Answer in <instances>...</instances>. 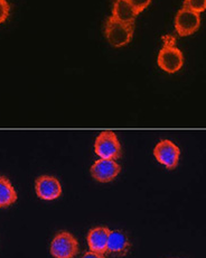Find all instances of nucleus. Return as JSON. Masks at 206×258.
<instances>
[{
  "label": "nucleus",
  "mask_w": 206,
  "mask_h": 258,
  "mask_svg": "<svg viewBox=\"0 0 206 258\" xmlns=\"http://www.w3.org/2000/svg\"><path fill=\"white\" fill-rule=\"evenodd\" d=\"M131 248V242L124 231L121 230H111L109 241H108L107 254L116 256V257H124Z\"/></svg>",
  "instance_id": "obj_10"
},
{
  "label": "nucleus",
  "mask_w": 206,
  "mask_h": 258,
  "mask_svg": "<svg viewBox=\"0 0 206 258\" xmlns=\"http://www.w3.org/2000/svg\"><path fill=\"white\" fill-rule=\"evenodd\" d=\"M111 230L108 227H94L87 234V245H89L90 250L97 254L105 255L107 254L108 241H109Z\"/></svg>",
  "instance_id": "obj_9"
},
{
  "label": "nucleus",
  "mask_w": 206,
  "mask_h": 258,
  "mask_svg": "<svg viewBox=\"0 0 206 258\" xmlns=\"http://www.w3.org/2000/svg\"><path fill=\"white\" fill-rule=\"evenodd\" d=\"M17 201V192L6 176H0V209L13 206Z\"/></svg>",
  "instance_id": "obj_12"
},
{
  "label": "nucleus",
  "mask_w": 206,
  "mask_h": 258,
  "mask_svg": "<svg viewBox=\"0 0 206 258\" xmlns=\"http://www.w3.org/2000/svg\"><path fill=\"white\" fill-rule=\"evenodd\" d=\"M128 2L131 4V6L134 7L136 13L139 15L149 6L151 0H128Z\"/></svg>",
  "instance_id": "obj_15"
},
{
  "label": "nucleus",
  "mask_w": 206,
  "mask_h": 258,
  "mask_svg": "<svg viewBox=\"0 0 206 258\" xmlns=\"http://www.w3.org/2000/svg\"><path fill=\"white\" fill-rule=\"evenodd\" d=\"M163 41L164 45L157 57V64L161 70L169 74L178 72L184 64L183 53L176 46V39L173 35L164 36Z\"/></svg>",
  "instance_id": "obj_1"
},
{
  "label": "nucleus",
  "mask_w": 206,
  "mask_h": 258,
  "mask_svg": "<svg viewBox=\"0 0 206 258\" xmlns=\"http://www.w3.org/2000/svg\"><path fill=\"white\" fill-rule=\"evenodd\" d=\"M135 25H129L109 17L105 25V35L112 47H122L129 44L134 36Z\"/></svg>",
  "instance_id": "obj_2"
},
{
  "label": "nucleus",
  "mask_w": 206,
  "mask_h": 258,
  "mask_svg": "<svg viewBox=\"0 0 206 258\" xmlns=\"http://www.w3.org/2000/svg\"><path fill=\"white\" fill-rule=\"evenodd\" d=\"M11 14V5L7 0H0V24L7 21Z\"/></svg>",
  "instance_id": "obj_14"
},
{
  "label": "nucleus",
  "mask_w": 206,
  "mask_h": 258,
  "mask_svg": "<svg viewBox=\"0 0 206 258\" xmlns=\"http://www.w3.org/2000/svg\"><path fill=\"white\" fill-rule=\"evenodd\" d=\"M138 14L136 13L134 7L128 0H115L112 6V17L121 23L135 25L136 17Z\"/></svg>",
  "instance_id": "obj_11"
},
{
  "label": "nucleus",
  "mask_w": 206,
  "mask_h": 258,
  "mask_svg": "<svg viewBox=\"0 0 206 258\" xmlns=\"http://www.w3.org/2000/svg\"><path fill=\"white\" fill-rule=\"evenodd\" d=\"M183 7L200 14L206 11V0H184Z\"/></svg>",
  "instance_id": "obj_13"
},
{
  "label": "nucleus",
  "mask_w": 206,
  "mask_h": 258,
  "mask_svg": "<svg viewBox=\"0 0 206 258\" xmlns=\"http://www.w3.org/2000/svg\"><path fill=\"white\" fill-rule=\"evenodd\" d=\"M36 196L44 201H53L62 196V184L52 175H41L35 181Z\"/></svg>",
  "instance_id": "obj_8"
},
{
  "label": "nucleus",
  "mask_w": 206,
  "mask_h": 258,
  "mask_svg": "<svg viewBox=\"0 0 206 258\" xmlns=\"http://www.w3.org/2000/svg\"><path fill=\"white\" fill-rule=\"evenodd\" d=\"M154 156L159 164L171 171L178 166L180 150L175 143L169 140H163L155 146Z\"/></svg>",
  "instance_id": "obj_5"
},
{
  "label": "nucleus",
  "mask_w": 206,
  "mask_h": 258,
  "mask_svg": "<svg viewBox=\"0 0 206 258\" xmlns=\"http://www.w3.org/2000/svg\"><path fill=\"white\" fill-rule=\"evenodd\" d=\"M94 152L100 158L117 161L122 156V147L116 133L102 132L94 142Z\"/></svg>",
  "instance_id": "obj_4"
},
{
  "label": "nucleus",
  "mask_w": 206,
  "mask_h": 258,
  "mask_svg": "<svg viewBox=\"0 0 206 258\" xmlns=\"http://www.w3.org/2000/svg\"><path fill=\"white\" fill-rule=\"evenodd\" d=\"M81 258H107V257L102 254H97V252H93L90 250V251H86Z\"/></svg>",
  "instance_id": "obj_16"
},
{
  "label": "nucleus",
  "mask_w": 206,
  "mask_h": 258,
  "mask_svg": "<svg viewBox=\"0 0 206 258\" xmlns=\"http://www.w3.org/2000/svg\"><path fill=\"white\" fill-rule=\"evenodd\" d=\"M80 251L76 238L71 232L62 230L54 236L50 245V252L54 258H74Z\"/></svg>",
  "instance_id": "obj_3"
},
{
  "label": "nucleus",
  "mask_w": 206,
  "mask_h": 258,
  "mask_svg": "<svg viewBox=\"0 0 206 258\" xmlns=\"http://www.w3.org/2000/svg\"><path fill=\"white\" fill-rule=\"evenodd\" d=\"M200 27L199 14L183 7L175 16V29L179 36L193 35Z\"/></svg>",
  "instance_id": "obj_6"
},
{
  "label": "nucleus",
  "mask_w": 206,
  "mask_h": 258,
  "mask_svg": "<svg viewBox=\"0 0 206 258\" xmlns=\"http://www.w3.org/2000/svg\"><path fill=\"white\" fill-rule=\"evenodd\" d=\"M120 172L121 166L116 161L107 160V158H100L95 161L90 168L91 176L100 183H110L115 181Z\"/></svg>",
  "instance_id": "obj_7"
}]
</instances>
